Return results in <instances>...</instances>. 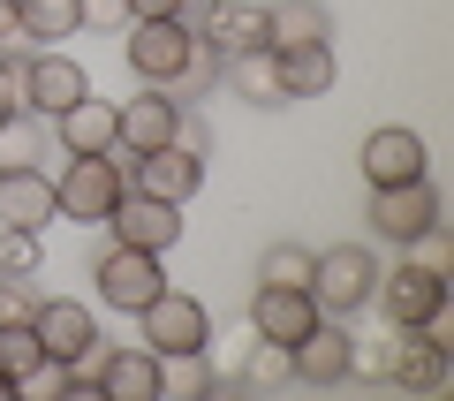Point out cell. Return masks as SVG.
Instances as JSON below:
<instances>
[{"label": "cell", "instance_id": "6da1fadb", "mask_svg": "<svg viewBox=\"0 0 454 401\" xmlns=\"http://www.w3.org/2000/svg\"><path fill=\"white\" fill-rule=\"evenodd\" d=\"M197 31H190V16H152V23H129V38H121V61H129V76L137 83H167L175 91L182 83V68L197 61Z\"/></svg>", "mask_w": 454, "mask_h": 401}, {"label": "cell", "instance_id": "7a4b0ae2", "mask_svg": "<svg viewBox=\"0 0 454 401\" xmlns=\"http://www.w3.org/2000/svg\"><path fill=\"white\" fill-rule=\"evenodd\" d=\"M53 197H61V220H76V227H106L114 205L129 197V160H121V152L68 160V175L53 182Z\"/></svg>", "mask_w": 454, "mask_h": 401}, {"label": "cell", "instance_id": "3957f363", "mask_svg": "<svg viewBox=\"0 0 454 401\" xmlns=\"http://www.w3.org/2000/svg\"><path fill=\"white\" fill-rule=\"evenodd\" d=\"M137 334H145V349L160 356V364H182V356H205L212 349V318L197 295L182 288H160L145 311H137Z\"/></svg>", "mask_w": 454, "mask_h": 401}, {"label": "cell", "instance_id": "277c9868", "mask_svg": "<svg viewBox=\"0 0 454 401\" xmlns=\"http://www.w3.org/2000/svg\"><path fill=\"white\" fill-rule=\"evenodd\" d=\"M372 288H379V257L364 250V242L318 250V265H310V303H318L325 318H356V311L372 303Z\"/></svg>", "mask_w": 454, "mask_h": 401}, {"label": "cell", "instance_id": "5b68a950", "mask_svg": "<svg viewBox=\"0 0 454 401\" xmlns=\"http://www.w3.org/2000/svg\"><path fill=\"white\" fill-rule=\"evenodd\" d=\"M364 220H372L379 242L417 250V235H432V227H439V190H432V175H417V182H379V190L364 197Z\"/></svg>", "mask_w": 454, "mask_h": 401}, {"label": "cell", "instance_id": "8992f818", "mask_svg": "<svg viewBox=\"0 0 454 401\" xmlns=\"http://www.w3.org/2000/svg\"><path fill=\"white\" fill-rule=\"evenodd\" d=\"M91 288H98V303H106V311H129V318H137V311L167 288V265H160V250L106 242V250L91 257Z\"/></svg>", "mask_w": 454, "mask_h": 401}, {"label": "cell", "instance_id": "52a82bcc", "mask_svg": "<svg viewBox=\"0 0 454 401\" xmlns=\"http://www.w3.org/2000/svg\"><path fill=\"white\" fill-rule=\"evenodd\" d=\"M31 334H38V349H46V364H91L98 341H106L98 318H91V303H76V295H38Z\"/></svg>", "mask_w": 454, "mask_h": 401}, {"label": "cell", "instance_id": "ba28073f", "mask_svg": "<svg viewBox=\"0 0 454 401\" xmlns=\"http://www.w3.org/2000/svg\"><path fill=\"white\" fill-rule=\"evenodd\" d=\"M372 303L387 311V326H432L447 311V273H432L424 257H402L394 273H379Z\"/></svg>", "mask_w": 454, "mask_h": 401}, {"label": "cell", "instance_id": "9c48e42d", "mask_svg": "<svg viewBox=\"0 0 454 401\" xmlns=\"http://www.w3.org/2000/svg\"><path fill=\"white\" fill-rule=\"evenodd\" d=\"M190 31H197V46H212L220 61H235V53H273V46H265L273 31H265L258 0H197Z\"/></svg>", "mask_w": 454, "mask_h": 401}, {"label": "cell", "instance_id": "30bf717a", "mask_svg": "<svg viewBox=\"0 0 454 401\" xmlns=\"http://www.w3.org/2000/svg\"><path fill=\"white\" fill-rule=\"evenodd\" d=\"M91 91V68L76 61V53H61V46H38V53H23V114H68L76 98Z\"/></svg>", "mask_w": 454, "mask_h": 401}, {"label": "cell", "instance_id": "8fae6325", "mask_svg": "<svg viewBox=\"0 0 454 401\" xmlns=\"http://www.w3.org/2000/svg\"><path fill=\"white\" fill-rule=\"evenodd\" d=\"M114 122H121V160H145V152H160V145L182 137V98L167 83H145L129 106H114Z\"/></svg>", "mask_w": 454, "mask_h": 401}, {"label": "cell", "instance_id": "7c38bea8", "mask_svg": "<svg viewBox=\"0 0 454 401\" xmlns=\"http://www.w3.org/2000/svg\"><path fill=\"white\" fill-rule=\"evenodd\" d=\"M205 175H212V160L190 152V145H160V152H145V160H129V190L167 197V205H190V197L205 190Z\"/></svg>", "mask_w": 454, "mask_h": 401}, {"label": "cell", "instance_id": "4fadbf2b", "mask_svg": "<svg viewBox=\"0 0 454 401\" xmlns=\"http://www.w3.org/2000/svg\"><path fill=\"white\" fill-rule=\"evenodd\" d=\"M182 227H190V220H182V205H167V197H145V190H129V197H121V205H114V220H106V235L114 242H129V250H175V242H182Z\"/></svg>", "mask_w": 454, "mask_h": 401}, {"label": "cell", "instance_id": "5bb4252c", "mask_svg": "<svg viewBox=\"0 0 454 401\" xmlns=\"http://www.w3.org/2000/svg\"><path fill=\"white\" fill-rule=\"evenodd\" d=\"M46 220H61V197H53V175L38 160L0 167V227H31L46 235Z\"/></svg>", "mask_w": 454, "mask_h": 401}, {"label": "cell", "instance_id": "9a60e30c", "mask_svg": "<svg viewBox=\"0 0 454 401\" xmlns=\"http://www.w3.org/2000/svg\"><path fill=\"white\" fill-rule=\"evenodd\" d=\"M91 386L106 401H160L167 394V364L152 349H98L91 356Z\"/></svg>", "mask_w": 454, "mask_h": 401}, {"label": "cell", "instance_id": "2e32d148", "mask_svg": "<svg viewBox=\"0 0 454 401\" xmlns=\"http://www.w3.org/2000/svg\"><path fill=\"white\" fill-rule=\"evenodd\" d=\"M53 145L68 160H98V152H121V122H114V98L83 91L68 114H53Z\"/></svg>", "mask_w": 454, "mask_h": 401}, {"label": "cell", "instance_id": "e0dca14e", "mask_svg": "<svg viewBox=\"0 0 454 401\" xmlns=\"http://www.w3.org/2000/svg\"><path fill=\"white\" fill-rule=\"evenodd\" d=\"M318 318H325V311L310 303V288H258V295H250V334L280 341V349H295Z\"/></svg>", "mask_w": 454, "mask_h": 401}, {"label": "cell", "instance_id": "ac0fdd59", "mask_svg": "<svg viewBox=\"0 0 454 401\" xmlns=\"http://www.w3.org/2000/svg\"><path fill=\"white\" fill-rule=\"evenodd\" d=\"M348 341H356V334H348L340 318H318V326L288 349L295 379H303V386H340V379H348Z\"/></svg>", "mask_w": 454, "mask_h": 401}, {"label": "cell", "instance_id": "d6986e66", "mask_svg": "<svg viewBox=\"0 0 454 401\" xmlns=\"http://www.w3.org/2000/svg\"><path fill=\"white\" fill-rule=\"evenodd\" d=\"M417 175H432V167H424V137L417 129H372V137H364V182H417Z\"/></svg>", "mask_w": 454, "mask_h": 401}, {"label": "cell", "instance_id": "ffe728a7", "mask_svg": "<svg viewBox=\"0 0 454 401\" xmlns=\"http://www.w3.org/2000/svg\"><path fill=\"white\" fill-rule=\"evenodd\" d=\"M265 46L273 53H288V46H333V8L325 0H273L265 8Z\"/></svg>", "mask_w": 454, "mask_h": 401}, {"label": "cell", "instance_id": "44dd1931", "mask_svg": "<svg viewBox=\"0 0 454 401\" xmlns=\"http://www.w3.org/2000/svg\"><path fill=\"white\" fill-rule=\"evenodd\" d=\"M273 68H280V98H325L340 76L333 46H288V53H273Z\"/></svg>", "mask_w": 454, "mask_h": 401}, {"label": "cell", "instance_id": "7402d4cb", "mask_svg": "<svg viewBox=\"0 0 454 401\" xmlns=\"http://www.w3.org/2000/svg\"><path fill=\"white\" fill-rule=\"evenodd\" d=\"M220 83H227L235 98H250V106H288V98H280L273 53H235V61H220Z\"/></svg>", "mask_w": 454, "mask_h": 401}, {"label": "cell", "instance_id": "603a6c76", "mask_svg": "<svg viewBox=\"0 0 454 401\" xmlns=\"http://www.w3.org/2000/svg\"><path fill=\"white\" fill-rule=\"evenodd\" d=\"M235 386H243V394H280V386H295V364H288V349H280V341H258L250 334V356L243 364H235Z\"/></svg>", "mask_w": 454, "mask_h": 401}, {"label": "cell", "instance_id": "cb8c5ba5", "mask_svg": "<svg viewBox=\"0 0 454 401\" xmlns=\"http://www.w3.org/2000/svg\"><path fill=\"white\" fill-rule=\"evenodd\" d=\"M23 8V38L31 46H61L83 31V0H16Z\"/></svg>", "mask_w": 454, "mask_h": 401}, {"label": "cell", "instance_id": "d4e9b609", "mask_svg": "<svg viewBox=\"0 0 454 401\" xmlns=\"http://www.w3.org/2000/svg\"><path fill=\"white\" fill-rule=\"evenodd\" d=\"M310 265H318L310 242H273L258 257V288H310Z\"/></svg>", "mask_w": 454, "mask_h": 401}, {"label": "cell", "instance_id": "484cf974", "mask_svg": "<svg viewBox=\"0 0 454 401\" xmlns=\"http://www.w3.org/2000/svg\"><path fill=\"white\" fill-rule=\"evenodd\" d=\"M46 364V349H38V334H31V318H16V326H0V379L8 386H23L31 371Z\"/></svg>", "mask_w": 454, "mask_h": 401}, {"label": "cell", "instance_id": "4316f807", "mask_svg": "<svg viewBox=\"0 0 454 401\" xmlns=\"http://www.w3.org/2000/svg\"><path fill=\"white\" fill-rule=\"evenodd\" d=\"M46 273V242L31 227H0V280H38Z\"/></svg>", "mask_w": 454, "mask_h": 401}, {"label": "cell", "instance_id": "83f0119b", "mask_svg": "<svg viewBox=\"0 0 454 401\" xmlns=\"http://www.w3.org/2000/svg\"><path fill=\"white\" fill-rule=\"evenodd\" d=\"M31 280H0V326H16V318H31Z\"/></svg>", "mask_w": 454, "mask_h": 401}, {"label": "cell", "instance_id": "f1b7e54d", "mask_svg": "<svg viewBox=\"0 0 454 401\" xmlns=\"http://www.w3.org/2000/svg\"><path fill=\"white\" fill-rule=\"evenodd\" d=\"M0 53H31V38H23V8H16V0H0Z\"/></svg>", "mask_w": 454, "mask_h": 401}, {"label": "cell", "instance_id": "f546056e", "mask_svg": "<svg viewBox=\"0 0 454 401\" xmlns=\"http://www.w3.org/2000/svg\"><path fill=\"white\" fill-rule=\"evenodd\" d=\"M129 8V23H152V16H190L197 0H121Z\"/></svg>", "mask_w": 454, "mask_h": 401}, {"label": "cell", "instance_id": "4dcf8cb0", "mask_svg": "<svg viewBox=\"0 0 454 401\" xmlns=\"http://www.w3.org/2000/svg\"><path fill=\"white\" fill-rule=\"evenodd\" d=\"M83 23H129V8L121 0H83Z\"/></svg>", "mask_w": 454, "mask_h": 401}, {"label": "cell", "instance_id": "1f68e13d", "mask_svg": "<svg viewBox=\"0 0 454 401\" xmlns=\"http://www.w3.org/2000/svg\"><path fill=\"white\" fill-rule=\"evenodd\" d=\"M8 122H16V106H0V129H8Z\"/></svg>", "mask_w": 454, "mask_h": 401}, {"label": "cell", "instance_id": "d6a6232c", "mask_svg": "<svg viewBox=\"0 0 454 401\" xmlns=\"http://www.w3.org/2000/svg\"><path fill=\"white\" fill-rule=\"evenodd\" d=\"M258 8H273V0H258Z\"/></svg>", "mask_w": 454, "mask_h": 401}]
</instances>
